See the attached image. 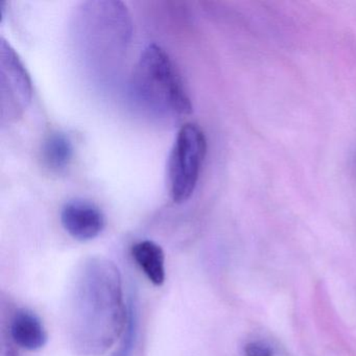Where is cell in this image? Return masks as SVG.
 <instances>
[{"label": "cell", "mask_w": 356, "mask_h": 356, "mask_svg": "<svg viewBox=\"0 0 356 356\" xmlns=\"http://www.w3.org/2000/svg\"><path fill=\"white\" fill-rule=\"evenodd\" d=\"M128 312L122 275L105 258L85 260L74 275L67 306L70 346L81 356L105 354L120 339Z\"/></svg>", "instance_id": "obj_1"}, {"label": "cell", "mask_w": 356, "mask_h": 356, "mask_svg": "<svg viewBox=\"0 0 356 356\" xmlns=\"http://www.w3.org/2000/svg\"><path fill=\"white\" fill-rule=\"evenodd\" d=\"M133 88L138 101L159 115H186L193 109L174 64L157 45H149L141 55Z\"/></svg>", "instance_id": "obj_2"}, {"label": "cell", "mask_w": 356, "mask_h": 356, "mask_svg": "<svg viewBox=\"0 0 356 356\" xmlns=\"http://www.w3.org/2000/svg\"><path fill=\"white\" fill-rule=\"evenodd\" d=\"M206 152L203 131L197 124H184L177 135L168 161V183L175 203H184L195 193Z\"/></svg>", "instance_id": "obj_3"}, {"label": "cell", "mask_w": 356, "mask_h": 356, "mask_svg": "<svg viewBox=\"0 0 356 356\" xmlns=\"http://www.w3.org/2000/svg\"><path fill=\"white\" fill-rule=\"evenodd\" d=\"M61 222L72 238L88 241L103 232L106 218L95 204L84 200H72L62 208Z\"/></svg>", "instance_id": "obj_4"}, {"label": "cell", "mask_w": 356, "mask_h": 356, "mask_svg": "<svg viewBox=\"0 0 356 356\" xmlns=\"http://www.w3.org/2000/svg\"><path fill=\"white\" fill-rule=\"evenodd\" d=\"M12 341L22 349L37 351L47 345V329L39 316L31 310L22 308L14 314L10 324Z\"/></svg>", "instance_id": "obj_5"}, {"label": "cell", "mask_w": 356, "mask_h": 356, "mask_svg": "<svg viewBox=\"0 0 356 356\" xmlns=\"http://www.w3.org/2000/svg\"><path fill=\"white\" fill-rule=\"evenodd\" d=\"M132 256L149 281L156 286H161L165 281V255L158 243L143 241L135 243Z\"/></svg>", "instance_id": "obj_6"}, {"label": "cell", "mask_w": 356, "mask_h": 356, "mask_svg": "<svg viewBox=\"0 0 356 356\" xmlns=\"http://www.w3.org/2000/svg\"><path fill=\"white\" fill-rule=\"evenodd\" d=\"M74 145L63 133L51 135L42 147V161L51 172H62L72 163Z\"/></svg>", "instance_id": "obj_7"}, {"label": "cell", "mask_w": 356, "mask_h": 356, "mask_svg": "<svg viewBox=\"0 0 356 356\" xmlns=\"http://www.w3.org/2000/svg\"><path fill=\"white\" fill-rule=\"evenodd\" d=\"M245 356H273V349L261 341H251L245 346Z\"/></svg>", "instance_id": "obj_8"}, {"label": "cell", "mask_w": 356, "mask_h": 356, "mask_svg": "<svg viewBox=\"0 0 356 356\" xmlns=\"http://www.w3.org/2000/svg\"><path fill=\"white\" fill-rule=\"evenodd\" d=\"M1 356H16V354L12 348H6V346H3V350H1Z\"/></svg>", "instance_id": "obj_9"}]
</instances>
